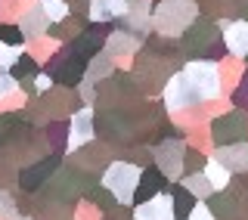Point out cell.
I'll list each match as a JSON object with an SVG mask.
<instances>
[{
  "mask_svg": "<svg viewBox=\"0 0 248 220\" xmlns=\"http://www.w3.org/2000/svg\"><path fill=\"white\" fill-rule=\"evenodd\" d=\"M46 146H50V152H56V155L68 152V124L65 121L46 127Z\"/></svg>",
  "mask_w": 248,
  "mask_h": 220,
  "instance_id": "44dd1931",
  "label": "cell"
},
{
  "mask_svg": "<svg viewBox=\"0 0 248 220\" xmlns=\"http://www.w3.org/2000/svg\"><path fill=\"white\" fill-rule=\"evenodd\" d=\"M245 130H248V118H245L242 112H230V115L214 118V124H211V140H214V146L242 143Z\"/></svg>",
  "mask_w": 248,
  "mask_h": 220,
  "instance_id": "52a82bcc",
  "label": "cell"
},
{
  "mask_svg": "<svg viewBox=\"0 0 248 220\" xmlns=\"http://www.w3.org/2000/svg\"><path fill=\"white\" fill-rule=\"evenodd\" d=\"M59 168H62V155H56V152H46L37 161H28L25 168H19V189L31 192V195L41 192Z\"/></svg>",
  "mask_w": 248,
  "mask_h": 220,
  "instance_id": "277c9868",
  "label": "cell"
},
{
  "mask_svg": "<svg viewBox=\"0 0 248 220\" xmlns=\"http://www.w3.org/2000/svg\"><path fill=\"white\" fill-rule=\"evenodd\" d=\"M140 44H143V37L130 34V31H112V34L106 37V53L112 59H121V56H130V53L140 50Z\"/></svg>",
  "mask_w": 248,
  "mask_h": 220,
  "instance_id": "5bb4252c",
  "label": "cell"
},
{
  "mask_svg": "<svg viewBox=\"0 0 248 220\" xmlns=\"http://www.w3.org/2000/svg\"><path fill=\"white\" fill-rule=\"evenodd\" d=\"M19 56H22V47H6V44H0V72H10Z\"/></svg>",
  "mask_w": 248,
  "mask_h": 220,
  "instance_id": "4316f807",
  "label": "cell"
},
{
  "mask_svg": "<svg viewBox=\"0 0 248 220\" xmlns=\"http://www.w3.org/2000/svg\"><path fill=\"white\" fill-rule=\"evenodd\" d=\"M78 96H81V103H93V99H96L93 84H90V81H81V84H78Z\"/></svg>",
  "mask_w": 248,
  "mask_h": 220,
  "instance_id": "f1b7e54d",
  "label": "cell"
},
{
  "mask_svg": "<svg viewBox=\"0 0 248 220\" xmlns=\"http://www.w3.org/2000/svg\"><path fill=\"white\" fill-rule=\"evenodd\" d=\"M140 171H143V168L134 164V161H127V158L108 161L99 183L118 199V205H130V208H134V192H137V183H140Z\"/></svg>",
  "mask_w": 248,
  "mask_h": 220,
  "instance_id": "7a4b0ae2",
  "label": "cell"
},
{
  "mask_svg": "<svg viewBox=\"0 0 248 220\" xmlns=\"http://www.w3.org/2000/svg\"><path fill=\"white\" fill-rule=\"evenodd\" d=\"M28 37H25V31L19 28V22H0V44H6V47H22Z\"/></svg>",
  "mask_w": 248,
  "mask_h": 220,
  "instance_id": "603a6c76",
  "label": "cell"
},
{
  "mask_svg": "<svg viewBox=\"0 0 248 220\" xmlns=\"http://www.w3.org/2000/svg\"><path fill=\"white\" fill-rule=\"evenodd\" d=\"M19 220H37V217H19Z\"/></svg>",
  "mask_w": 248,
  "mask_h": 220,
  "instance_id": "4dcf8cb0",
  "label": "cell"
},
{
  "mask_svg": "<svg viewBox=\"0 0 248 220\" xmlns=\"http://www.w3.org/2000/svg\"><path fill=\"white\" fill-rule=\"evenodd\" d=\"M223 47L232 53V56H248V22H223Z\"/></svg>",
  "mask_w": 248,
  "mask_h": 220,
  "instance_id": "4fadbf2b",
  "label": "cell"
},
{
  "mask_svg": "<svg viewBox=\"0 0 248 220\" xmlns=\"http://www.w3.org/2000/svg\"><path fill=\"white\" fill-rule=\"evenodd\" d=\"M127 13V0H90L93 22H118Z\"/></svg>",
  "mask_w": 248,
  "mask_h": 220,
  "instance_id": "e0dca14e",
  "label": "cell"
},
{
  "mask_svg": "<svg viewBox=\"0 0 248 220\" xmlns=\"http://www.w3.org/2000/svg\"><path fill=\"white\" fill-rule=\"evenodd\" d=\"M84 199H87V202H93V205H96L99 211H112V208H118V199H115V195L108 192L103 183H93L90 189L84 192Z\"/></svg>",
  "mask_w": 248,
  "mask_h": 220,
  "instance_id": "7402d4cb",
  "label": "cell"
},
{
  "mask_svg": "<svg viewBox=\"0 0 248 220\" xmlns=\"http://www.w3.org/2000/svg\"><path fill=\"white\" fill-rule=\"evenodd\" d=\"M168 186H170V180L161 174L155 164H149V168H143L140 171V183H137V192H134V205H140V202H149L155 199V195H161V192H168Z\"/></svg>",
  "mask_w": 248,
  "mask_h": 220,
  "instance_id": "9c48e42d",
  "label": "cell"
},
{
  "mask_svg": "<svg viewBox=\"0 0 248 220\" xmlns=\"http://www.w3.org/2000/svg\"><path fill=\"white\" fill-rule=\"evenodd\" d=\"M41 10L46 13L50 25H53V22H62L65 16H72V6H68L65 0H41Z\"/></svg>",
  "mask_w": 248,
  "mask_h": 220,
  "instance_id": "d4e9b609",
  "label": "cell"
},
{
  "mask_svg": "<svg viewBox=\"0 0 248 220\" xmlns=\"http://www.w3.org/2000/svg\"><path fill=\"white\" fill-rule=\"evenodd\" d=\"M44 72L50 75L53 84H59V87H78V84L84 81V72H87V59L75 56V53L65 47L59 56H53L50 62H46Z\"/></svg>",
  "mask_w": 248,
  "mask_h": 220,
  "instance_id": "5b68a950",
  "label": "cell"
},
{
  "mask_svg": "<svg viewBox=\"0 0 248 220\" xmlns=\"http://www.w3.org/2000/svg\"><path fill=\"white\" fill-rule=\"evenodd\" d=\"M214 158L230 171V174H248V143H230V146H217Z\"/></svg>",
  "mask_w": 248,
  "mask_h": 220,
  "instance_id": "30bf717a",
  "label": "cell"
},
{
  "mask_svg": "<svg viewBox=\"0 0 248 220\" xmlns=\"http://www.w3.org/2000/svg\"><path fill=\"white\" fill-rule=\"evenodd\" d=\"M134 220H174V208H170V195L161 192L149 202L134 205Z\"/></svg>",
  "mask_w": 248,
  "mask_h": 220,
  "instance_id": "8fae6325",
  "label": "cell"
},
{
  "mask_svg": "<svg viewBox=\"0 0 248 220\" xmlns=\"http://www.w3.org/2000/svg\"><path fill=\"white\" fill-rule=\"evenodd\" d=\"M180 183H183V186H186V189H189L192 195H196L199 202H205L208 195L214 192V186L208 183V177L202 174V171H192V174H183V177H180Z\"/></svg>",
  "mask_w": 248,
  "mask_h": 220,
  "instance_id": "ffe728a7",
  "label": "cell"
},
{
  "mask_svg": "<svg viewBox=\"0 0 248 220\" xmlns=\"http://www.w3.org/2000/svg\"><path fill=\"white\" fill-rule=\"evenodd\" d=\"M196 13L199 6L192 0H161L158 6H152V28L161 37H180L196 22Z\"/></svg>",
  "mask_w": 248,
  "mask_h": 220,
  "instance_id": "6da1fadb",
  "label": "cell"
},
{
  "mask_svg": "<svg viewBox=\"0 0 248 220\" xmlns=\"http://www.w3.org/2000/svg\"><path fill=\"white\" fill-rule=\"evenodd\" d=\"M202 174L208 177V183L214 186V192H217V189H227L230 180H232V174H230V171L223 168V164L217 161V158H208V161H205V168H202Z\"/></svg>",
  "mask_w": 248,
  "mask_h": 220,
  "instance_id": "d6986e66",
  "label": "cell"
},
{
  "mask_svg": "<svg viewBox=\"0 0 248 220\" xmlns=\"http://www.w3.org/2000/svg\"><path fill=\"white\" fill-rule=\"evenodd\" d=\"M19 28L25 31V37L31 41V37H44L46 31H50V19H46V13L41 10V3H31L25 13H22V19H19Z\"/></svg>",
  "mask_w": 248,
  "mask_h": 220,
  "instance_id": "2e32d148",
  "label": "cell"
},
{
  "mask_svg": "<svg viewBox=\"0 0 248 220\" xmlns=\"http://www.w3.org/2000/svg\"><path fill=\"white\" fill-rule=\"evenodd\" d=\"M152 161L168 180H180L183 177V161H186V143L180 137H168L152 149Z\"/></svg>",
  "mask_w": 248,
  "mask_h": 220,
  "instance_id": "8992f818",
  "label": "cell"
},
{
  "mask_svg": "<svg viewBox=\"0 0 248 220\" xmlns=\"http://www.w3.org/2000/svg\"><path fill=\"white\" fill-rule=\"evenodd\" d=\"M180 72H183L186 81H189V87H192L199 103H211V99L220 96V84H223L220 68H217L211 59H192V62H186Z\"/></svg>",
  "mask_w": 248,
  "mask_h": 220,
  "instance_id": "3957f363",
  "label": "cell"
},
{
  "mask_svg": "<svg viewBox=\"0 0 248 220\" xmlns=\"http://www.w3.org/2000/svg\"><path fill=\"white\" fill-rule=\"evenodd\" d=\"M115 75V59L108 56L106 50H99L93 59H87V72H84V81H90V84H103L106 78H112Z\"/></svg>",
  "mask_w": 248,
  "mask_h": 220,
  "instance_id": "ac0fdd59",
  "label": "cell"
},
{
  "mask_svg": "<svg viewBox=\"0 0 248 220\" xmlns=\"http://www.w3.org/2000/svg\"><path fill=\"white\" fill-rule=\"evenodd\" d=\"M0 220H19V205H16V192L0 186Z\"/></svg>",
  "mask_w": 248,
  "mask_h": 220,
  "instance_id": "484cf974",
  "label": "cell"
},
{
  "mask_svg": "<svg viewBox=\"0 0 248 220\" xmlns=\"http://www.w3.org/2000/svg\"><path fill=\"white\" fill-rule=\"evenodd\" d=\"M168 195H170V208H174V220H186L192 211H196V205H199V199L186 189L180 180L168 186Z\"/></svg>",
  "mask_w": 248,
  "mask_h": 220,
  "instance_id": "9a60e30c",
  "label": "cell"
},
{
  "mask_svg": "<svg viewBox=\"0 0 248 220\" xmlns=\"http://www.w3.org/2000/svg\"><path fill=\"white\" fill-rule=\"evenodd\" d=\"M37 72H41V68H37V59H34V56H25V53H22V56L16 59V65L10 68V75L16 78V81H25V78H34Z\"/></svg>",
  "mask_w": 248,
  "mask_h": 220,
  "instance_id": "cb8c5ba5",
  "label": "cell"
},
{
  "mask_svg": "<svg viewBox=\"0 0 248 220\" xmlns=\"http://www.w3.org/2000/svg\"><path fill=\"white\" fill-rule=\"evenodd\" d=\"M93 137H96V115L87 106H81L68 121V152H78L81 146L93 143Z\"/></svg>",
  "mask_w": 248,
  "mask_h": 220,
  "instance_id": "ba28073f",
  "label": "cell"
},
{
  "mask_svg": "<svg viewBox=\"0 0 248 220\" xmlns=\"http://www.w3.org/2000/svg\"><path fill=\"white\" fill-rule=\"evenodd\" d=\"M205 205H208V211H211L217 220H239V217H242V211H239V199H236V195H230L227 189L211 192L205 199Z\"/></svg>",
  "mask_w": 248,
  "mask_h": 220,
  "instance_id": "7c38bea8",
  "label": "cell"
},
{
  "mask_svg": "<svg viewBox=\"0 0 248 220\" xmlns=\"http://www.w3.org/2000/svg\"><path fill=\"white\" fill-rule=\"evenodd\" d=\"M19 90V81L10 75V72H0V99H6V96H13V93Z\"/></svg>",
  "mask_w": 248,
  "mask_h": 220,
  "instance_id": "83f0119b",
  "label": "cell"
},
{
  "mask_svg": "<svg viewBox=\"0 0 248 220\" xmlns=\"http://www.w3.org/2000/svg\"><path fill=\"white\" fill-rule=\"evenodd\" d=\"M186 220H217V217L211 214V211H208V205H205V202H199V205H196V211H192V214L186 217Z\"/></svg>",
  "mask_w": 248,
  "mask_h": 220,
  "instance_id": "f546056e",
  "label": "cell"
}]
</instances>
